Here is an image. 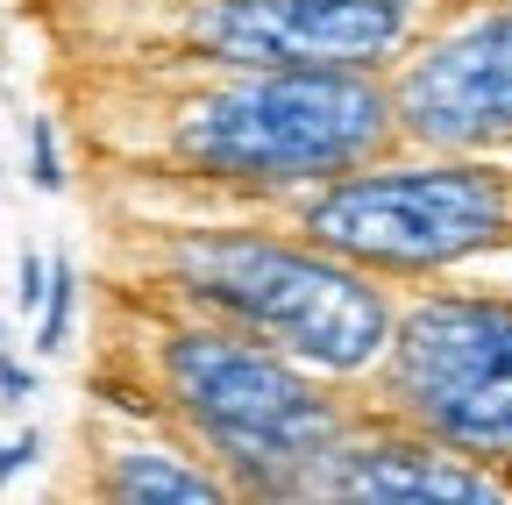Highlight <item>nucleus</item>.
<instances>
[{
  "mask_svg": "<svg viewBox=\"0 0 512 505\" xmlns=\"http://www.w3.org/2000/svg\"><path fill=\"white\" fill-rule=\"evenodd\" d=\"M384 121V93L342 65H264L192 107L185 157L221 178H328L384 143Z\"/></svg>",
  "mask_w": 512,
  "mask_h": 505,
  "instance_id": "f257e3e1",
  "label": "nucleus"
},
{
  "mask_svg": "<svg viewBox=\"0 0 512 505\" xmlns=\"http://www.w3.org/2000/svg\"><path fill=\"white\" fill-rule=\"evenodd\" d=\"M185 285L306 363L356 370L384 349V299L356 271L299 257V249H278V242H242V235L192 242Z\"/></svg>",
  "mask_w": 512,
  "mask_h": 505,
  "instance_id": "f03ea898",
  "label": "nucleus"
},
{
  "mask_svg": "<svg viewBox=\"0 0 512 505\" xmlns=\"http://www.w3.org/2000/svg\"><path fill=\"white\" fill-rule=\"evenodd\" d=\"M171 392L200 420V434L242 470H299L328 456V406L306 377H292L278 356L228 342V335H178L171 342Z\"/></svg>",
  "mask_w": 512,
  "mask_h": 505,
  "instance_id": "7ed1b4c3",
  "label": "nucleus"
},
{
  "mask_svg": "<svg viewBox=\"0 0 512 505\" xmlns=\"http://www.w3.org/2000/svg\"><path fill=\"white\" fill-rule=\"evenodd\" d=\"M306 228L363 264H448L505 235V185L470 164L349 178L306 214Z\"/></svg>",
  "mask_w": 512,
  "mask_h": 505,
  "instance_id": "20e7f679",
  "label": "nucleus"
},
{
  "mask_svg": "<svg viewBox=\"0 0 512 505\" xmlns=\"http://www.w3.org/2000/svg\"><path fill=\"white\" fill-rule=\"evenodd\" d=\"M399 399L456 449H512V306L434 299L420 306L399 356Z\"/></svg>",
  "mask_w": 512,
  "mask_h": 505,
  "instance_id": "39448f33",
  "label": "nucleus"
},
{
  "mask_svg": "<svg viewBox=\"0 0 512 505\" xmlns=\"http://www.w3.org/2000/svg\"><path fill=\"white\" fill-rule=\"evenodd\" d=\"M200 36L235 65H370L406 36V0H221Z\"/></svg>",
  "mask_w": 512,
  "mask_h": 505,
  "instance_id": "423d86ee",
  "label": "nucleus"
},
{
  "mask_svg": "<svg viewBox=\"0 0 512 505\" xmlns=\"http://www.w3.org/2000/svg\"><path fill=\"white\" fill-rule=\"evenodd\" d=\"M406 129L448 150L512 136V15H484L434 43L399 86Z\"/></svg>",
  "mask_w": 512,
  "mask_h": 505,
  "instance_id": "0eeeda50",
  "label": "nucleus"
},
{
  "mask_svg": "<svg viewBox=\"0 0 512 505\" xmlns=\"http://www.w3.org/2000/svg\"><path fill=\"white\" fill-rule=\"evenodd\" d=\"M328 491L342 498H498L491 477L427 456V449H349L328 470Z\"/></svg>",
  "mask_w": 512,
  "mask_h": 505,
  "instance_id": "6e6552de",
  "label": "nucleus"
},
{
  "mask_svg": "<svg viewBox=\"0 0 512 505\" xmlns=\"http://www.w3.org/2000/svg\"><path fill=\"white\" fill-rule=\"evenodd\" d=\"M114 491L136 498V505H157V498H171V505H207V498H221L214 477H192V470H178V463H164V456H121Z\"/></svg>",
  "mask_w": 512,
  "mask_h": 505,
  "instance_id": "1a4fd4ad",
  "label": "nucleus"
},
{
  "mask_svg": "<svg viewBox=\"0 0 512 505\" xmlns=\"http://www.w3.org/2000/svg\"><path fill=\"white\" fill-rule=\"evenodd\" d=\"M64 328H72V271H50V299H43V328H36V349H64Z\"/></svg>",
  "mask_w": 512,
  "mask_h": 505,
  "instance_id": "9d476101",
  "label": "nucleus"
},
{
  "mask_svg": "<svg viewBox=\"0 0 512 505\" xmlns=\"http://www.w3.org/2000/svg\"><path fill=\"white\" fill-rule=\"evenodd\" d=\"M29 178L43 185V193H57V185H64V171H57V136H50V121H36V129H29Z\"/></svg>",
  "mask_w": 512,
  "mask_h": 505,
  "instance_id": "9b49d317",
  "label": "nucleus"
},
{
  "mask_svg": "<svg viewBox=\"0 0 512 505\" xmlns=\"http://www.w3.org/2000/svg\"><path fill=\"white\" fill-rule=\"evenodd\" d=\"M36 449H43V441H36V434H22V441H8V449H0V484H8V477H15V470H22V463H29Z\"/></svg>",
  "mask_w": 512,
  "mask_h": 505,
  "instance_id": "f8f14e48",
  "label": "nucleus"
},
{
  "mask_svg": "<svg viewBox=\"0 0 512 505\" xmlns=\"http://www.w3.org/2000/svg\"><path fill=\"white\" fill-rule=\"evenodd\" d=\"M15 292H22V306H36V299L50 292V285H43V264H36V249H22V285H15Z\"/></svg>",
  "mask_w": 512,
  "mask_h": 505,
  "instance_id": "ddd939ff",
  "label": "nucleus"
}]
</instances>
